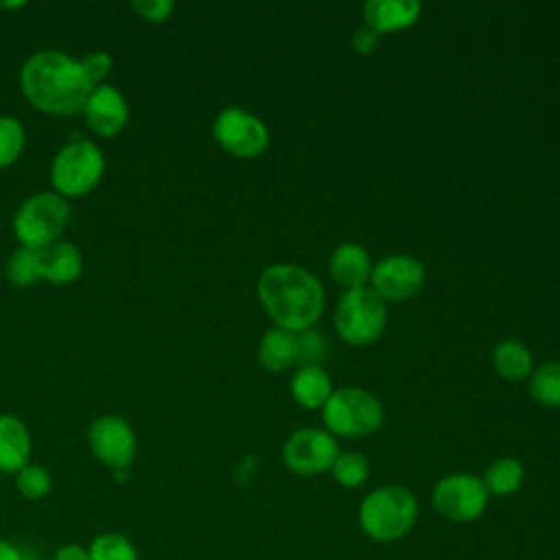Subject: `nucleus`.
<instances>
[{
  "label": "nucleus",
  "instance_id": "2eb2a0df",
  "mask_svg": "<svg viewBox=\"0 0 560 560\" xmlns=\"http://www.w3.org/2000/svg\"><path fill=\"white\" fill-rule=\"evenodd\" d=\"M39 256V276L52 284H68L79 278L83 269V258L77 245L68 241H55L42 249Z\"/></svg>",
  "mask_w": 560,
  "mask_h": 560
},
{
  "label": "nucleus",
  "instance_id": "dca6fc26",
  "mask_svg": "<svg viewBox=\"0 0 560 560\" xmlns=\"http://www.w3.org/2000/svg\"><path fill=\"white\" fill-rule=\"evenodd\" d=\"M330 276L346 291L361 289L372 276V260L359 243H341L330 256Z\"/></svg>",
  "mask_w": 560,
  "mask_h": 560
},
{
  "label": "nucleus",
  "instance_id": "f03ea898",
  "mask_svg": "<svg viewBox=\"0 0 560 560\" xmlns=\"http://www.w3.org/2000/svg\"><path fill=\"white\" fill-rule=\"evenodd\" d=\"M258 298L276 324L291 332L308 330L324 311V287L304 267L280 262L267 267L258 278Z\"/></svg>",
  "mask_w": 560,
  "mask_h": 560
},
{
  "label": "nucleus",
  "instance_id": "4be33fe9",
  "mask_svg": "<svg viewBox=\"0 0 560 560\" xmlns=\"http://www.w3.org/2000/svg\"><path fill=\"white\" fill-rule=\"evenodd\" d=\"M529 396L542 407H560V361L542 363L532 372Z\"/></svg>",
  "mask_w": 560,
  "mask_h": 560
},
{
  "label": "nucleus",
  "instance_id": "393cba45",
  "mask_svg": "<svg viewBox=\"0 0 560 560\" xmlns=\"http://www.w3.org/2000/svg\"><path fill=\"white\" fill-rule=\"evenodd\" d=\"M7 273H9V280L18 287H28L37 282L42 278L37 249H28V247L15 249L7 262Z\"/></svg>",
  "mask_w": 560,
  "mask_h": 560
},
{
  "label": "nucleus",
  "instance_id": "f8f14e48",
  "mask_svg": "<svg viewBox=\"0 0 560 560\" xmlns=\"http://www.w3.org/2000/svg\"><path fill=\"white\" fill-rule=\"evenodd\" d=\"M88 442H90V448L96 455V459L116 470L127 468L131 464V459L136 457L133 429L129 427L127 420H122L120 416H114V413L101 416L92 422Z\"/></svg>",
  "mask_w": 560,
  "mask_h": 560
},
{
  "label": "nucleus",
  "instance_id": "39448f33",
  "mask_svg": "<svg viewBox=\"0 0 560 560\" xmlns=\"http://www.w3.org/2000/svg\"><path fill=\"white\" fill-rule=\"evenodd\" d=\"M70 221V206L57 192H37L28 197L13 219V232L22 247L42 249L57 241Z\"/></svg>",
  "mask_w": 560,
  "mask_h": 560
},
{
  "label": "nucleus",
  "instance_id": "6ab92c4d",
  "mask_svg": "<svg viewBox=\"0 0 560 560\" xmlns=\"http://www.w3.org/2000/svg\"><path fill=\"white\" fill-rule=\"evenodd\" d=\"M258 359L269 372H284L298 363V332L284 328H269L258 346Z\"/></svg>",
  "mask_w": 560,
  "mask_h": 560
},
{
  "label": "nucleus",
  "instance_id": "f3484780",
  "mask_svg": "<svg viewBox=\"0 0 560 560\" xmlns=\"http://www.w3.org/2000/svg\"><path fill=\"white\" fill-rule=\"evenodd\" d=\"M31 455V435L26 424L9 413L0 416V472L18 475Z\"/></svg>",
  "mask_w": 560,
  "mask_h": 560
},
{
  "label": "nucleus",
  "instance_id": "4468645a",
  "mask_svg": "<svg viewBox=\"0 0 560 560\" xmlns=\"http://www.w3.org/2000/svg\"><path fill=\"white\" fill-rule=\"evenodd\" d=\"M422 11L418 0H370L363 9L365 26L374 33H389L409 28Z\"/></svg>",
  "mask_w": 560,
  "mask_h": 560
},
{
  "label": "nucleus",
  "instance_id": "a211bd4d",
  "mask_svg": "<svg viewBox=\"0 0 560 560\" xmlns=\"http://www.w3.org/2000/svg\"><path fill=\"white\" fill-rule=\"evenodd\" d=\"M291 396L300 407L322 409L332 396L330 376L319 365H300L291 378Z\"/></svg>",
  "mask_w": 560,
  "mask_h": 560
},
{
  "label": "nucleus",
  "instance_id": "aec40b11",
  "mask_svg": "<svg viewBox=\"0 0 560 560\" xmlns=\"http://www.w3.org/2000/svg\"><path fill=\"white\" fill-rule=\"evenodd\" d=\"M492 365L505 381H521L534 372V357L525 343L505 339L494 346Z\"/></svg>",
  "mask_w": 560,
  "mask_h": 560
},
{
  "label": "nucleus",
  "instance_id": "412c9836",
  "mask_svg": "<svg viewBox=\"0 0 560 560\" xmlns=\"http://www.w3.org/2000/svg\"><path fill=\"white\" fill-rule=\"evenodd\" d=\"M481 481L490 497H510L525 481V468L514 457H499L488 464L481 475Z\"/></svg>",
  "mask_w": 560,
  "mask_h": 560
},
{
  "label": "nucleus",
  "instance_id": "c85d7f7f",
  "mask_svg": "<svg viewBox=\"0 0 560 560\" xmlns=\"http://www.w3.org/2000/svg\"><path fill=\"white\" fill-rule=\"evenodd\" d=\"M79 61H81V66H83L88 79H90L94 85H98V81L105 79L107 72H109V68H112V57H109L107 52H103V50L88 52V55H85L83 59H79Z\"/></svg>",
  "mask_w": 560,
  "mask_h": 560
},
{
  "label": "nucleus",
  "instance_id": "2f4dec72",
  "mask_svg": "<svg viewBox=\"0 0 560 560\" xmlns=\"http://www.w3.org/2000/svg\"><path fill=\"white\" fill-rule=\"evenodd\" d=\"M52 560H90V556H88L85 547H81L77 542H68L55 551Z\"/></svg>",
  "mask_w": 560,
  "mask_h": 560
},
{
  "label": "nucleus",
  "instance_id": "423d86ee",
  "mask_svg": "<svg viewBox=\"0 0 560 560\" xmlns=\"http://www.w3.org/2000/svg\"><path fill=\"white\" fill-rule=\"evenodd\" d=\"M387 324L385 302L368 287L346 291L335 308V328L350 346L376 341Z\"/></svg>",
  "mask_w": 560,
  "mask_h": 560
},
{
  "label": "nucleus",
  "instance_id": "b1692460",
  "mask_svg": "<svg viewBox=\"0 0 560 560\" xmlns=\"http://www.w3.org/2000/svg\"><path fill=\"white\" fill-rule=\"evenodd\" d=\"M88 556L90 560H138V549L127 536L105 532L90 542Z\"/></svg>",
  "mask_w": 560,
  "mask_h": 560
},
{
  "label": "nucleus",
  "instance_id": "473e14b6",
  "mask_svg": "<svg viewBox=\"0 0 560 560\" xmlns=\"http://www.w3.org/2000/svg\"><path fill=\"white\" fill-rule=\"evenodd\" d=\"M0 560H24V556L11 540L0 538Z\"/></svg>",
  "mask_w": 560,
  "mask_h": 560
},
{
  "label": "nucleus",
  "instance_id": "c756f323",
  "mask_svg": "<svg viewBox=\"0 0 560 560\" xmlns=\"http://www.w3.org/2000/svg\"><path fill=\"white\" fill-rule=\"evenodd\" d=\"M173 2L171 0H136L133 9L149 22H162L168 18V13L173 11Z\"/></svg>",
  "mask_w": 560,
  "mask_h": 560
},
{
  "label": "nucleus",
  "instance_id": "1a4fd4ad",
  "mask_svg": "<svg viewBox=\"0 0 560 560\" xmlns=\"http://www.w3.org/2000/svg\"><path fill=\"white\" fill-rule=\"evenodd\" d=\"M337 440L324 429H298L282 444V464L300 477H317L335 464L339 455Z\"/></svg>",
  "mask_w": 560,
  "mask_h": 560
},
{
  "label": "nucleus",
  "instance_id": "0eeeda50",
  "mask_svg": "<svg viewBox=\"0 0 560 560\" xmlns=\"http://www.w3.org/2000/svg\"><path fill=\"white\" fill-rule=\"evenodd\" d=\"M105 171V158L94 142L77 140L66 144L52 160L50 179L61 197L90 192Z\"/></svg>",
  "mask_w": 560,
  "mask_h": 560
},
{
  "label": "nucleus",
  "instance_id": "6e6552de",
  "mask_svg": "<svg viewBox=\"0 0 560 560\" xmlns=\"http://www.w3.org/2000/svg\"><path fill=\"white\" fill-rule=\"evenodd\" d=\"M490 494L481 477L472 472H453L442 477L431 492L433 510L451 523H472L483 516Z\"/></svg>",
  "mask_w": 560,
  "mask_h": 560
},
{
  "label": "nucleus",
  "instance_id": "7ed1b4c3",
  "mask_svg": "<svg viewBox=\"0 0 560 560\" xmlns=\"http://www.w3.org/2000/svg\"><path fill=\"white\" fill-rule=\"evenodd\" d=\"M418 514L420 505L409 488L381 486L361 499L357 521L370 540L389 545L411 534Z\"/></svg>",
  "mask_w": 560,
  "mask_h": 560
},
{
  "label": "nucleus",
  "instance_id": "cd10ccee",
  "mask_svg": "<svg viewBox=\"0 0 560 560\" xmlns=\"http://www.w3.org/2000/svg\"><path fill=\"white\" fill-rule=\"evenodd\" d=\"M326 357V339L308 328L304 332H298V363L300 365H319V361Z\"/></svg>",
  "mask_w": 560,
  "mask_h": 560
},
{
  "label": "nucleus",
  "instance_id": "5701e85b",
  "mask_svg": "<svg viewBox=\"0 0 560 560\" xmlns=\"http://www.w3.org/2000/svg\"><path fill=\"white\" fill-rule=\"evenodd\" d=\"M330 475H332L335 483H339L341 488L354 490L368 481L370 462L365 459V455H361L357 451H343L337 455L335 464L330 466Z\"/></svg>",
  "mask_w": 560,
  "mask_h": 560
},
{
  "label": "nucleus",
  "instance_id": "f257e3e1",
  "mask_svg": "<svg viewBox=\"0 0 560 560\" xmlns=\"http://www.w3.org/2000/svg\"><path fill=\"white\" fill-rule=\"evenodd\" d=\"M20 83L33 107L57 116L81 112L94 90L81 61L61 50L31 55L22 66Z\"/></svg>",
  "mask_w": 560,
  "mask_h": 560
},
{
  "label": "nucleus",
  "instance_id": "9b49d317",
  "mask_svg": "<svg viewBox=\"0 0 560 560\" xmlns=\"http://www.w3.org/2000/svg\"><path fill=\"white\" fill-rule=\"evenodd\" d=\"M372 291L383 302H405L413 298L424 284V267L418 258L407 254L385 256L372 267Z\"/></svg>",
  "mask_w": 560,
  "mask_h": 560
},
{
  "label": "nucleus",
  "instance_id": "9d476101",
  "mask_svg": "<svg viewBox=\"0 0 560 560\" xmlns=\"http://www.w3.org/2000/svg\"><path fill=\"white\" fill-rule=\"evenodd\" d=\"M212 133L214 140L236 158H256L269 144V131L265 122L241 107L221 109L214 118Z\"/></svg>",
  "mask_w": 560,
  "mask_h": 560
},
{
  "label": "nucleus",
  "instance_id": "bb28decb",
  "mask_svg": "<svg viewBox=\"0 0 560 560\" xmlns=\"http://www.w3.org/2000/svg\"><path fill=\"white\" fill-rule=\"evenodd\" d=\"M15 486L24 499H42L50 490V475L42 464H26L15 475Z\"/></svg>",
  "mask_w": 560,
  "mask_h": 560
},
{
  "label": "nucleus",
  "instance_id": "ddd939ff",
  "mask_svg": "<svg viewBox=\"0 0 560 560\" xmlns=\"http://www.w3.org/2000/svg\"><path fill=\"white\" fill-rule=\"evenodd\" d=\"M81 112L85 116L88 127L98 136L120 133L129 118V107L125 96L114 85H107V83L94 85Z\"/></svg>",
  "mask_w": 560,
  "mask_h": 560
},
{
  "label": "nucleus",
  "instance_id": "7c9ffc66",
  "mask_svg": "<svg viewBox=\"0 0 560 560\" xmlns=\"http://www.w3.org/2000/svg\"><path fill=\"white\" fill-rule=\"evenodd\" d=\"M378 33H374L370 26H361L352 35V48L361 55H370L378 46Z\"/></svg>",
  "mask_w": 560,
  "mask_h": 560
},
{
  "label": "nucleus",
  "instance_id": "20e7f679",
  "mask_svg": "<svg viewBox=\"0 0 560 560\" xmlns=\"http://www.w3.org/2000/svg\"><path fill=\"white\" fill-rule=\"evenodd\" d=\"M385 418L383 405L370 392L359 387H343L322 407V420L330 435L365 438L381 429Z\"/></svg>",
  "mask_w": 560,
  "mask_h": 560
},
{
  "label": "nucleus",
  "instance_id": "a878e982",
  "mask_svg": "<svg viewBox=\"0 0 560 560\" xmlns=\"http://www.w3.org/2000/svg\"><path fill=\"white\" fill-rule=\"evenodd\" d=\"M24 127L13 116H0V168L13 164L24 149Z\"/></svg>",
  "mask_w": 560,
  "mask_h": 560
}]
</instances>
